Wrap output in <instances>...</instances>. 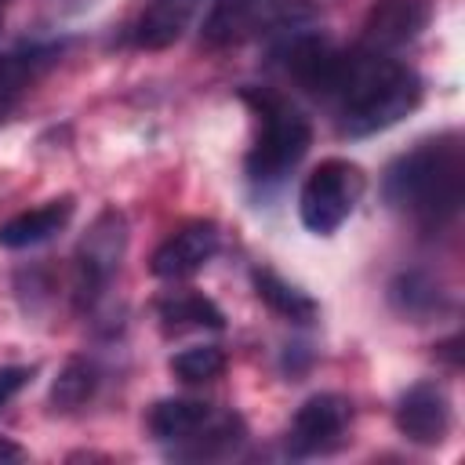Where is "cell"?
Segmentation results:
<instances>
[{
  "label": "cell",
  "instance_id": "obj_1",
  "mask_svg": "<svg viewBox=\"0 0 465 465\" xmlns=\"http://www.w3.org/2000/svg\"><path fill=\"white\" fill-rule=\"evenodd\" d=\"M461 196H465V153L458 134L421 142L385 171V200L429 229L450 222L461 207Z\"/></svg>",
  "mask_w": 465,
  "mask_h": 465
},
{
  "label": "cell",
  "instance_id": "obj_2",
  "mask_svg": "<svg viewBox=\"0 0 465 465\" xmlns=\"http://www.w3.org/2000/svg\"><path fill=\"white\" fill-rule=\"evenodd\" d=\"M334 98L341 102V127L349 134H371L403 120L421 102V80L381 51H345Z\"/></svg>",
  "mask_w": 465,
  "mask_h": 465
},
{
  "label": "cell",
  "instance_id": "obj_3",
  "mask_svg": "<svg viewBox=\"0 0 465 465\" xmlns=\"http://www.w3.org/2000/svg\"><path fill=\"white\" fill-rule=\"evenodd\" d=\"M247 98L262 113V134H258L254 149L247 153V174H251V182H276L309 153L312 127L294 105H287L280 98H269V94L265 98L247 94Z\"/></svg>",
  "mask_w": 465,
  "mask_h": 465
},
{
  "label": "cell",
  "instance_id": "obj_4",
  "mask_svg": "<svg viewBox=\"0 0 465 465\" xmlns=\"http://www.w3.org/2000/svg\"><path fill=\"white\" fill-rule=\"evenodd\" d=\"M363 171L349 160H323L302 185V196H298V214L305 222V229L327 236L334 232L360 203L363 196Z\"/></svg>",
  "mask_w": 465,
  "mask_h": 465
},
{
  "label": "cell",
  "instance_id": "obj_5",
  "mask_svg": "<svg viewBox=\"0 0 465 465\" xmlns=\"http://www.w3.org/2000/svg\"><path fill=\"white\" fill-rule=\"evenodd\" d=\"M352 421V403L338 392H320V396H309L294 421H291V432H287V447L294 454H320V450H331L341 443L345 429Z\"/></svg>",
  "mask_w": 465,
  "mask_h": 465
},
{
  "label": "cell",
  "instance_id": "obj_6",
  "mask_svg": "<svg viewBox=\"0 0 465 465\" xmlns=\"http://www.w3.org/2000/svg\"><path fill=\"white\" fill-rule=\"evenodd\" d=\"M124 243H127V225L116 211H105L98 214V222L91 225V232L84 236L80 243V254H76V272H80V294L94 298L98 287H105V280L116 272L120 265V254H124Z\"/></svg>",
  "mask_w": 465,
  "mask_h": 465
},
{
  "label": "cell",
  "instance_id": "obj_7",
  "mask_svg": "<svg viewBox=\"0 0 465 465\" xmlns=\"http://www.w3.org/2000/svg\"><path fill=\"white\" fill-rule=\"evenodd\" d=\"M287 73L320 98H334L338 84H341V69H345V51L334 47L327 36L305 33L287 47Z\"/></svg>",
  "mask_w": 465,
  "mask_h": 465
},
{
  "label": "cell",
  "instance_id": "obj_8",
  "mask_svg": "<svg viewBox=\"0 0 465 465\" xmlns=\"http://www.w3.org/2000/svg\"><path fill=\"white\" fill-rule=\"evenodd\" d=\"M396 429L421 447L440 443L450 432V400L436 381H418L396 407Z\"/></svg>",
  "mask_w": 465,
  "mask_h": 465
},
{
  "label": "cell",
  "instance_id": "obj_9",
  "mask_svg": "<svg viewBox=\"0 0 465 465\" xmlns=\"http://www.w3.org/2000/svg\"><path fill=\"white\" fill-rule=\"evenodd\" d=\"M276 18H280V0H214L203 22V40L211 47H232L269 29Z\"/></svg>",
  "mask_w": 465,
  "mask_h": 465
},
{
  "label": "cell",
  "instance_id": "obj_10",
  "mask_svg": "<svg viewBox=\"0 0 465 465\" xmlns=\"http://www.w3.org/2000/svg\"><path fill=\"white\" fill-rule=\"evenodd\" d=\"M214 251H218V229H214V222H193V225L178 229L174 236H167L153 251L149 269L160 280H182V276H193Z\"/></svg>",
  "mask_w": 465,
  "mask_h": 465
},
{
  "label": "cell",
  "instance_id": "obj_11",
  "mask_svg": "<svg viewBox=\"0 0 465 465\" xmlns=\"http://www.w3.org/2000/svg\"><path fill=\"white\" fill-rule=\"evenodd\" d=\"M425 4L421 0H378L363 22V47L367 51H392L414 40L425 29Z\"/></svg>",
  "mask_w": 465,
  "mask_h": 465
},
{
  "label": "cell",
  "instance_id": "obj_12",
  "mask_svg": "<svg viewBox=\"0 0 465 465\" xmlns=\"http://www.w3.org/2000/svg\"><path fill=\"white\" fill-rule=\"evenodd\" d=\"M69 218H73V200L69 196L51 200V203L33 207V211H22V214L0 222V247H33V243H44L58 229H65Z\"/></svg>",
  "mask_w": 465,
  "mask_h": 465
},
{
  "label": "cell",
  "instance_id": "obj_13",
  "mask_svg": "<svg viewBox=\"0 0 465 465\" xmlns=\"http://www.w3.org/2000/svg\"><path fill=\"white\" fill-rule=\"evenodd\" d=\"M160 323H163V331H174V334L200 331V327L218 331V327H225V316L211 298H203L196 291H178L160 302Z\"/></svg>",
  "mask_w": 465,
  "mask_h": 465
},
{
  "label": "cell",
  "instance_id": "obj_14",
  "mask_svg": "<svg viewBox=\"0 0 465 465\" xmlns=\"http://www.w3.org/2000/svg\"><path fill=\"white\" fill-rule=\"evenodd\" d=\"M254 291H258V298L276 312V316H283V320H294V323H312L316 320V302L305 294V291H298V287H291L283 276H276L272 269H254Z\"/></svg>",
  "mask_w": 465,
  "mask_h": 465
},
{
  "label": "cell",
  "instance_id": "obj_15",
  "mask_svg": "<svg viewBox=\"0 0 465 465\" xmlns=\"http://www.w3.org/2000/svg\"><path fill=\"white\" fill-rule=\"evenodd\" d=\"M211 418V407L200 400H160L145 425L156 440H189L203 421Z\"/></svg>",
  "mask_w": 465,
  "mask_h": 465
},
{
  "label": "cell",
  "instance_id": "obj_16",
  "mask_svg": "<svg viewBox=\"0 0 465 465\" xmlns=\"http://www.w3.org/2000/svg\"><path fill=\"white\" fill-rule=\"evenodd\" d=\"M200 0H156L142 22H138V44L142 47H167L182 36L185 22L193 18Z\"/></svg>",
  "mask_w": 465,
  "mask_h": 465
},
{
  "label": "cell",
  "instance_id": "obj_17",
  "mask_svg": "<svg viewBox=\"0 0 465 465\" xmlns=\"http://www.w3.org/2000/svg\"><path fill=\"white\" fill-rule=\"evenodd\" d=\"M94 385H98L94 367L87 360H69L62 367V374L54 378V385H51V403L58 411H76V407H84L91 400Z\"/></svg>",
  "mask_w": 465,
  "mask_h": 465
},
{
  "label": "cell",
  "instance_id": "obj_18",
  "mask_svg": "<svg viewBox=\"0 0 465 465\" xmlns=\"http://www.w3.org/2000/svg\"><path fill=\"white\" fill-rule=\"evenodd\" d=\"M44 54H4L0 58V120L15 109L22 91L33 84Z\"/></svg>",
  "mask_w": 465,
  "mask_h": 465
},
{
  "label": "cell",
  "instance_id": "obj_19",
  "mask_svg": "<svg viewBox=\"0 0 465 465\" xmlns=\"http://www.w3.org/2000/svg\"><path fill=\"white\" fill-rule=\"evenodd\" d=\"M222 371H225V356H222V349H214V345L182 349V352L171 360V374H174L178 381H189V385H196V381H214Z\"/></svg>",
  "mask_w": 465,
  "mask_h": 465
},
{
  "label": "cell",
  "instance_id": "obj_20",
  "mask_svg": "<svg viewBox=\"0 0 465 465\" xmlns=\"http://www.w3.org/2000/svg\"><path fill=\"white\" fill-rule=\"evenodd\" d=\"M29 381V367H0V407L11 403V396Z\"/></svg>",
  "mask_w": 465,
  "mask_h": 465
},
{
  "label": "cell",
  "instance_id": "obj_21",
  "mask_svg": "<svg viewBox=\"0 0 465 465\" xmlns=\"http://www.w3.org/2000/svg\"><path fill=\"white\" fill-rule=\"evenodd\" d=\"M29 454L18 447V443H11V440H4L0 436V465H7V461H25Z\"/></svg>",
  "mask_w": 465,
  "mask_h": 465
}]
</instances>
